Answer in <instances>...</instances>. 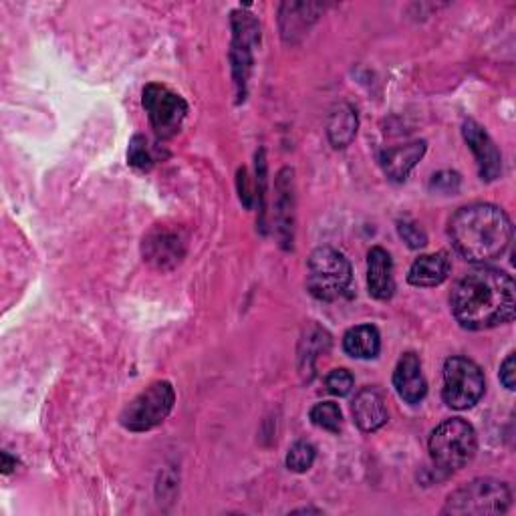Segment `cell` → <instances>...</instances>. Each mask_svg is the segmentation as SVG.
Masks as SVG:
<instances>
[{"label": "cell", "instance_id": "1", "mask_svg": "<svg viewBox=\"0 0 516 516\" xmlns=\"http://www.w3.org/2000/svg\"><path fill=\"white\" fill-rule=\"evenodd\" d=\"M450 303L456 321L464 329H492L514 319L516 287L504 271L480 267L458 281Z\"/></svg>", "mask_w": 516, "mask_h": 516}, {"label": "cell", "instance_id": "2", "mask_svg": "<svg viewBox=\"0 0 516 516\" xmlns=\"http://www.w3.org/2000/svg\"><path fill=\"white\" fill-rule=\"evenodd\" d=\"M452 244L470 263H490L500 258L512 240V224L494 204H470L460 208L448 226Z\"/></svg>", "mask_w": 516, "mask_h": 516}, {"label": "cell", "instance_id": "3", "mask_svg": "<svg viewBox=\"0 0 516 516\" xmlns=\"http://www.w3.org/2000/svg\"><path fill=\"white\" fill-rule=\"evenodd\" d=\"M512 492L506 482L496 478H476L454 490L444 506V514L486 516L508 510Z\"/></svg>", "mask_w": 516, "mask_h": 516}, {"label": "cell", "instance_id": "4", "mask_svg": "<svg viewBox=\"0 0 516 516\" xmlns=\"http://www.w3.org/2000/svg\"><path fill=\"white\" fill-rule=\"evenodd\" d=\"M428 446L434 466L450 474L462 470L474 458L478 440L474 428L466 420L452 418L432 432Z\"/></svg>", "mask_w": 516, "mask_h": 516}, {"label": "cell", "instance_id": "5", "mask_svg": "<svg viewBox=\"0 0 516 516\" xmlns=\"http://www.w3.org/2000/svg\"><path fill=\"white\" fill-rule=\"evenodd\" d=\"M351 277V263L339 250L321 246L309 256L307 289L315 299L327 303L339 299L347 291Z\"/></svg>", "mask_w": 516, "mask_h": 516}, {"label": "cell", "instance_id": "6", "mask_svg": "<svg viewBox=\"0 0 516 516\" xmlns=\"http://www.w3.org/2000/svg\"><path fill=\"white\" fill-rule=\"evenodd\" d=\"M176 404V392L170 381H156L125 406L119 424L129 432H148L160 426Z\"/></svg>", "mask_w": 516, "mask_h": 516}, {"label": "cell", "instance_id": "7", "mask_svg": "<svg viewBox=\"0 0 516 516\" xmlns=\"http://www.w3.org/2000/svg\"><path fill=\"white\" fill-rule=\"evenodd\" d=\"M484 373L468 357H450L444 363L442 398L452 410H468L484 396Z\"/></svg>", "mask_w": 516, "mask_h": 516}, {"label": "cell", "instance_id": "8", "mask_svg": "<svg viewBox=\"0 0 516 516\" xmlns=\"http://www.w3.org/2000/svg\"><path fill=\"white\" fill-rule=\"evenodd\" d=\"M142 103L158 138L168 140L180 132L182 121L188 115V103L182 95L174 93L166 85L150 83L144 89Z\"/></svg>", "mask_w": 516, "mask_h": 516}, {"label": "cell", "instance_id": "9", "mask_svg": "<svg viewBox=\"0 0 516 516\" xmlns=\"http://www.w3.org/2000/svg\"><path fill=\"white\" fill-rule=\"evenodd\" d=\"M261 41V27L254 15L246 11L232 13V49H230V63H232V77L238 89V97L244 99L248 77L254 63V47Z\"/></svg>", "mask_w": 516, "mask_h": 516}, {"label": "cell", "instance_id": "10", "mask_svg": "<svg viewBox=\"0 0 516 516\" xmlns=\"http://www.w3.org/2000/svg\"><path fill=\"white\" fill-rule=\"evenodd\" d=\"M142 252L144 261H148L152 267L160 271H170L176 265H180L184 258L186 242L178 230L158 226L144 238Z\"/></svg>", "mask_w": 516, "mask_h": 516}, {"label": "cell", "instance_id": "11", "mask_svg": "<svg viewBox=\"0 0 516 516\" xmlns=\"http://www.w3.org/2000/svg\"><path fill=\"white\" fill-rule=\"evenodd\" d=\"M462 136L476 158L480 178L484 182H494L502 172V156L486 129L474 119H466L462 125Z\"/></svg>", "mask_w": 516, "mask_h": 516}, {"label": "cell", "instance_id": "12", "mask_svg": "<svg viewBox=\"0 0 516 516\" xmlns=\"http://www.w3.org/2000/svg\"><path fill=\"white\" fill-rule=\"evenodd\" d=\"M367 289L377 301H390L396 293L392 256L381 246H373L367 254Z\"/></svg>", "mask_w": 516, "mask_h": 516}, {"label": "cell", "instance_id": "13", "mask_svg": "<svg viewBox=\"0 0 516 516\" xmlns=\"http://www.w3.org/2000/svg\"><path fill=\"white\" fill-rule=\"evenodd\" d=\"M394 387L406 404H420L428 394V383L422 373V363L416 353H406L394 371Z\"/></svg>", "mask_w": 516, "mask_h": 516}, {"label": "cell", "instance_id": "14", "mask_svg": "<svg viewBox=\"0 0 516 516\" xmlns=\"http://www.w3.org/2000/svg\"><path fill=\"white\" fill-rule=\"evenodd\" d=\"M353 420L363 432H375L387 422V404L385 396L377 390V387H363L361 392H357L353 406Z\"/></svg>", "mask_w": 516, "mask_h": 516}, {"label": "cell", "instance_id": "15", "mask_svg": "<svg viewBox=\"0 0 516 516\" xmlns=\"http://www.w3.org/2000/svg\"><path fill=\"white\" fill-rule=\"evenodd\" d=\"M277 200H275V220L281 242L289 248L293 244V228H295V182L293 170L285 168L277 180Z\"/></svg>", "mask_w": 516, "mask_h": 516}, {"label": "cell", "instance_id": "16", "mask_svg": "<svg viewBox=\"0 0 516 516\" xmlns=\"http://www.w3.org/2000/svg\"><path fill=\"white\" fill-rule=\"evenodd\" d=\"M426 154V142L418 140L406 146L390 148L379 156V164L385 172V176L394 182H404L410 172L416 168V164L424 158Z\"/></svg>", "mask_w": 516, "mask_h": 516}, {"label": "cell", "instance_id": "17", "mask_svg": "<svg viewBox=\"0 0 516 516\" xmlns=\"http://www.w3.org/2000/svg\"><path fill=\"white\" fill-rule=\"evenodd\" d=\"M452 271V263L446 252L424 254L416 258L408 273V283L414 287H438L442 285Z\"/></svg>", "mask_w": 516, "mask_h": 516}, {"label": "cell", "instance_id": "18", "mask_svg": "<svg viewBox=\"0 0 516 516\" xmlns=\"http://www.w3.org/2000/svg\"><path fill=\"white\" fill-rule=\"evenodd\" d=\"M319 5L313 3H285L281 7V31L285 41H293L297 35H303L305 29L317 19Z\"/></svg>", "mask_w": 516, "mask_h": 516}, {"label": "cell", "instance_id": "19", "mask_svg": "<svg viewBox=\"0 0 516 516\" xmlns=\"http://www.w3.org/2000/svg\"><path fill=\"white\" fill-rule=\"evenodd\" d=\"M343 349L355 359H373L381 349L379 331L373 325H357L345 333Z\"/></svg>", "mask_w": 516, "mask_h": 516}, {"label": "cell", "instance_id": "20", "mask_svg": "<svg viewBox=\"0 0 516 516\" xmlns=\"http://www.w3.org/2000/svg\"><path fill=\"white\" fill-rule=\"evenodd\" d=\"M357 111L349 103H341L329 117L327 134L335 148H347L357 134Z\"/></svg>", "mask_w": 516, "mask_h": 516}, {"label": "cell", "instance_id": "21", "mask_svg": "<svg viewBox=\"0 0 516 516\" xmlns=\"http://www.w3.org/2000/svg\"><path fill=\"white\" fill-rule=\"evenodd\" d=\"M329 345H331V337H329L327 331H323L321 327L313 325V327L305 333V337H303V341H301V349H299V361H301L303 373H307V371L311 373V371H313V363H315L317 353L327 351Z\"/></svg>", "mask_w": 516, "mask_h": 516}, {"label": "cell", "instance_id": "22", "mask_svg": "<svg viewBox=\"0 0 516 516\" xmlns=\"http://www.w3.org/2000/svg\"><path fill=\"white\" fill-rule=\"evenodd\" d=\"M311 422L321 428V430H327V432H333L337 434L341 430V410L337 404L333 402H323V404H317L311 414H309Z\"/></svg>", "mask_w": 516, "mask_h": 516}, {"label": "cell", "instance_id": "23", "mask_svg": "<svg viewBox=\"0 0 516 516\" xmlns=\"http://www.w3.org/2000/svg\"><path fill=\"white\" fill-rule=\"evenodd\" d=\"M315 458H317L315 446L311 442L301 440V442H295L291 446V450L287 454V466H289V470L301 474V472H307L313 466Z\"/></svg>", "mask_w": 516, "mask_h": 516}, {"label": "cell", "instance_id": "24", "mask_svg": "<svg viewBox=\"0 0 516 516\" xmlns=\"http://www.w3.org/2000/svg\"><path fill=\"white\" fill-rule=\"evenodd\" d=\"M127 160H129V166H134L138 170H150L154 166V158L148 148V140L144 136H134V140L129 142Z\"/></svg>", "mask_w": 516, "mask_h": 516}, {"label": "cell", "instance_id": "25", "mask_svg": "<svg viewBox=\"0 0 516 516\" xmlns=\"http://www.w3.org/2000/svg\"><path fill=\"white\" fill-rule=\"evenodd\" d=\"M353 383H355V379L347 369H333L325 379L327 392L333 396H339V398H345L351 394Z\"/></svg>", "mask_w": 516, "mask_h": 516}, {"label": "cell", "instance_id": "26", "mask_svg": "<svg viewBox=\"0 0 516 516\" xmlns=\"http://www.w3.org/2000/svg\"><path fill=\"white\" fill-rule=\"evenodd\" d=\"M398 230H400V236L408 242L410 248H422V246L428 244V236H426L424 228L418 226L412 220H400Z\"/></svg>", "mask_w": 516, "mask_h": 516}, {"label": "cell", "instance_id": "27", "mask_svg": "<svg viewBox=\"0 0 516 516\" xmlns=\"http://www.w3.org/2000/svg\"><path fill=\"white\" fill-rule=\"evenodd\" d=\"M430 188L442 194H454L460 188V176L456 172H440L432 178Z\"/></svg>", "mask_w": 516, "mask_h": 516}, {"label": "cell", "instance_id": "28", "mask_svg": "<svg viewBox=\"0 0 516 516\" xmlns=\"http://www.w3.org/2000/svg\"><path fill=\"white\" fill-rule=\"evenodd\" d=\"M500 381H502V385L506 387V390H514V385H516V357H514V353H510L504 361H502V365H500Z\"/></svg>", "mask_w": 516, "mask_h": 516}, {"label": "cell", "instance_id": "29", "mask_svg": "<svg viewBox=\"0 0 516 516\" xmlns=\"http://www.w3.org/2000/svg\"><path fill=\"white\" fill-rule=\"evenodd\" d=\"M248 180H246V170L242 168L240 172H238V186H240V200L244 202V206L246 208H250V190H248V184H246Z\"/></svg>", "mask_w": 516, "mask_h": 516}, {"label": "cell", "instance_id": "30", "mask_svg": "<svg viewBox=\"0 0 516 516\" xmlns=\"http://www.w3.org/2000/svg\"><path fill=\"white\" fill-rule=\"evenodd\" d=\"M13 466H17V460L13 462L11 456H9V452H3V472L9 474V472L13 470Z\"/></svg>", "mask_w": 516, "mask_h": 516}]
</instances>
